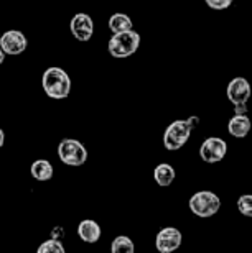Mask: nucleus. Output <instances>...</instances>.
Segmentation results:
<instances>
[{"instance_id":"6e6552de","label":"nucleus","mask_w":252,"mask_h":253,"mask_svg":"<svg viewBox=\"0 0 252 253\" xmlns=\"http://www.w3.org/2000/svg\"><path fill=\"white\" fill-rule=\"evenodd\" d=\"M0 48L5 54L18 56L27 49V38L18 30H8L0 37Z\"/></svg>"},{"instance_id":"4468645a","label":"nucleus","mask_w":252,"mask_h":253,"mask_svg":"<svg viewBox=\"0 0 252 253\" xmlns=\"http://www.w3.org/2000/svg\"><path fill=\"white\" fill-rule=\"evenodd\" d=\"M175 176H176V173H175L173 166L168 165V163L158 165L153 171V178H155V181H157V184L162 186V188H167V186H170L171 183H173Z\"/></svg>"},{"instance_id":"9d476101","label":"nucleus","mask_w":252,"mask_h":253,"mask_svg":"<svg viewBox=\"0 0 252 253\" xmlns=\"http://www.w3.org/2000/svg\"><path fill=\"white\" fill-rule=\"evenodd\" d=\"M251 84L246 78H234L226 89V95H228L229 102L233 105L248 104V100L251 99Z\"/></svg>"},{"instance_id":"f257e3e1","label":"nucleus","mask_w":252,"mask_h":253,"mask_svg":"<svg viewBox=\"0 0 252 253\" xmlns=\"http://www.w3.org/2000/svg\"><path fill=\"white\" fill-rule=\"evenodd\" d=\"M42 87L50 99H66L71 92V78L61 68H48L43 73Z\"/></svg>"},{"instance_id":"f8f14e48","label":"nucleus","mask_w":252,"mask_h":253,"mask_svg":"<svg viewBox=\"0 0 252 253\" xmlns=\"http://www.w3.org/2000/svg\"><path fill=\"white\" fill-rule=\"evenodd\" d=\"M78 235L86 244H96L101 239V227L98 222L91 219L81 220L78 225Z\"/></svg>"},{"instance_id":"20e7f679","label":"nucleus","mask_w":252,"mask_h":253,"mask_svg":"<svg viewBox=\"0 0 252 253\" xmlns=\"http://www.w3.org/2000/svg\"><path fill=\"white\" fill-rule=\"evenodd\" d=\"M193 125L190 120H175L171 122L163 133V145L168 151H176L190 140Z\"/></svg>"},{"instance_id":"f3484780","label":"nucleus","mask_w":252,"mask_h":253,"mask_svg":"<svg viewBox=\"0 0 252 253\" xmlns=\"http://www.w3.org/2000/svg\"><path fill=\"white\" fill-rule=\"evenodd\" d=\"M38 253H64V247L59 240L50 239L38 247Z\"/></svg>"},{"instance_id":"412c9836","label":"nucleus","mask_w":252,"mask_h":253,"mask_svg":"<svg viewBox=\"0 0 252 253\" xmlns=\"http://www.w3.org/2000/svg\"><path fill=\"white\" fill-rule=\"evenodd\" d=\"M3 143H5V133H3V130L0 128V148L3 146Z\"/></svg>"},{"instance_id":"7ed1b4c3","label":"nucleus","mask_w":252,"mask_h":253,"mask_svg":"<svg viewBox=\"0 0 252 253\" xmlns=\"http://www.w3.org/2000/svg\"><path fill=\"white\" fill-rule=\"evenodd\" d=\"M188 206L196 217L208 219V217L218 214V211L221 209V199L211 191H198L190 197Z\"/></svg>"},{"instance_id":"6ab92c4d","label":"nucleus","mask_w":252,"mask_h":253,"mask_svg":"<svg viewBox=\"0 0 252 253\" xmlns=\"http://www.w3.org/2000/svg\"><path fill=\"white\" fill-rule=\"evenodd\" d=\"M206 5L213 10H226L233 5L234 0H204Z\"/></svg>"},{"instance_id":"423d86ee","label":"nucleus","mask_w":252,"mask_h":253,"mask_svg":"<svg viewBox=\"0 0 252 253\" xmlns=\"http://www.w3.org/2000/svg\"><path fill=\"white\" fill-rule=\"evenodd\" d=\"M226 153H228V143L223 138H218V136H209L200 146L201 160L206 161L208 165L219 163L226 156Z\"/></svg>"},{"instance_id":"39448f33","label":"nucleus","mask_w":252,"mask_h":253,"mask_svg":"<svg viewBox=\"0 0 252 253\" xmlns=\"http://www.w3.org/2000/svg\"><path fill=\"white\" fill-rule=\"evenodd\" d=\"M58 156L68 166H83L88 160V150L81 141L64 138L58 145Z\"/></svg>"},{"instance_id":"1a4fd4ad","label":"nucleus","mask_w":252,"mask_h":253,"mask_svg":"<svg viewBox=\"0 0 252 253\" xmlns=\"http://www.w3.org/2000/svg\"><path fill=\"white\" fill-rule=\"evenodd\" d=\"M69 28L78 42H89L94 33V22L88 13H76L71 18Z\"/></svg>"},{"instance_id":"dca6fc26","label":"nucleus","mask_w":252,"mask_h":253,"mask_svg":"<svg viewBox=\"0 0 252 253\" xmlns=\"http://www.w3.org/2000/svg\"><path fill=\"white\" fill-rule=\"evenodd\" d=\"M134 250H135L134 242L127 235L115 237L112 244H110V252L112 253H134Z\"/></svg>"},{"instance_id":"aec40b11","label":"nucleus","mask_w":252,"mask_h":253,"mask_svg":"<svg viewBox=\"0 0 252 253\" xmlns=\"http://www.w3.org/2000/svg\"><path fill=\"white\" fill-rule=\"evenodd\" d=\"M234 110H236V114H248V104H236L234 105Z\"/></svg>"},{"instance_id":"9b49d317","label":"nucleus","mask_w":252,"mask_h":253,"mask_svg":"<svg viewBox=\"0 0 252 253\" xmlns=\"http://www.w3.org/2000/svg\"><path fill=\"white\" fill-rule=\"evenodd\" d=\"M252 120L246 114H236L228 124V131L229 135H233L234 138H246L251 131Z\"/></svg>"},{"instance_id":"5701e85b","label":"nucleus","mask_w":252,"mask_h":253,"mask_svg":"<svg viewBox=\"0 0 252 253\" xmlns=\"http://www.w3.org/2000/svg\"><path fill=\"white\" fill-rule=\"evenodd\" d=\"M0 174H2V166H0Z\"/></svg>"},{"instance_id":"2eb2a0df","label":"nucleus","mask_w":252,"mask_h":253,"mask_svg":"<svg viewBox=\"0 0 252 253\" xmlns=\"http://www.w3.org/2000/svg\"><path fill=\"white\" fill-rule=\"evenodd\" d=\"M132 25H134L132 20L125 13H114L112 17L109 18V30L112 33H120V32L132 30Z\"/></svg>"},{"instance_id":"ddd939ff","label":"nucleus","mask_w":252,"mask_h":253,"mask_svg":"<svg viewBox=\"0 0 252 253\" xmlns=\"http://www.w3.org/2000/svg\"><path fill=\"white\" fill-rule=\"evenodd\" d=\"M30 173L37 181H50L53 178L54 169L48 160H37L30 166Z\"/></svg>"},{"instance_id":"0eeeda50","label":"nucleus","mask_w":252,"mask_h":253,"mask_svg":"<svg viewBox=\"0 0 252 253\" xmlns=\"http://www.w3.org/2000/svg\"><path fill=\"white\" fill-rule=\"evenodd\" d=\"M181 242H183V235L175 227H165L155 237V247L160 253H171L178 250Z\"/></svg>"},{"instance_id":"a211bd4d","label":"nucleus","mask_w":252,"mask_h":253,"mask_svg":"<svg viewBox=\"0 0 252 253\" xmlns=\"http://www.w3.org/2000/svg\"><path fill=\"white\" fill-rule=\"evenodd\" d=\"M238 211L244 217H252V194H244L238 199Z\"/></svg>"},{"instance_id":"4be33fe9","label":"nucleus","mask_w":252,"mask_h":253,"mask_svg":"<svg viewBox=\"0 0 252 253\" xmlns=\"http://www.w3.org/2000/svg\"><path fill=\"white\" fill-rule=\"evenodd\" d=\"M3 59H5V53L2 51V48H0V66H2V63H3Z\"/></svg>"},{"instance_id":"f03ea898","label":"nucleus","mask_w":252,"mask_h":253,"mask_svg":"<svg viewBox=\"0 0 252 253\" xmlns=\"http://www.w3.org/2000/svg\"><path fill=\"white\" fill-rule=\"evenodd\" d=\"M140 46V35L134 30H127V32L114 33V37L109 40L107 49L112 58L124 59L129 58L137 51Z\"/></svg>"}]
</instances>
